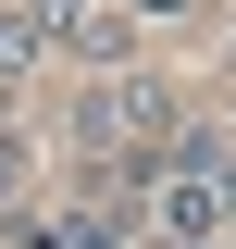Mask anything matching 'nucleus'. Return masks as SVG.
<instances>
[{"instance_id": "2", "label": "nucleus", "mask_w": 236, "mask_h": 249, "mask_svg": "<svg viewBox=\"0 0 236 249\" xmlns=\"http://www.w3.org/2000/svg\"><path fill=\"white\" fill-rule=\"evenodd\" d=\"M37 37H50V25H37V13H13V0H0V75H25V62H37Z\"/></svg>"}, {"instance_id": "4", "label": "nucleus", "mask_w": 236, "mask_h": 249, "mask_svg": "<svg viewBox=\"0 0 236 249\" xmlns=\"http://www.w3.org/2000/svg\"><path fill=\"white\" fill-rule=\"evenodd\" d=\"M224 249H236V237H224Z\"/></svg>"}, {"instance_id": "3", "label": "nucleus", "mask_w": 236, "mask_h": 249, "mask_svg": "<svg viewBox=\"0 0 236 249\" xmlns=\"http://www.w3.org/2000/svg\"><path fill=\"white\" fill-rule=\"evenodd\" d=\"M13 187H25V150H13V137H0V199H13Z\"/></svg>"}, {"instance_id": "1", "label": "nucleus", "mask_w": 236, "mask_h": 249, "mask_svg": "<svg viewBox=\"0 0 236 249\" xmlns=\"http://www.w3.org/2000/svg\"><path fill=\"white\" fill-rule=\"evenodd\" d=\"M75 137H87V162H112L124 187H162V162H174L186 112H174V88H149V75H112V88H87Z\"/></svg>"}]
</instances>
